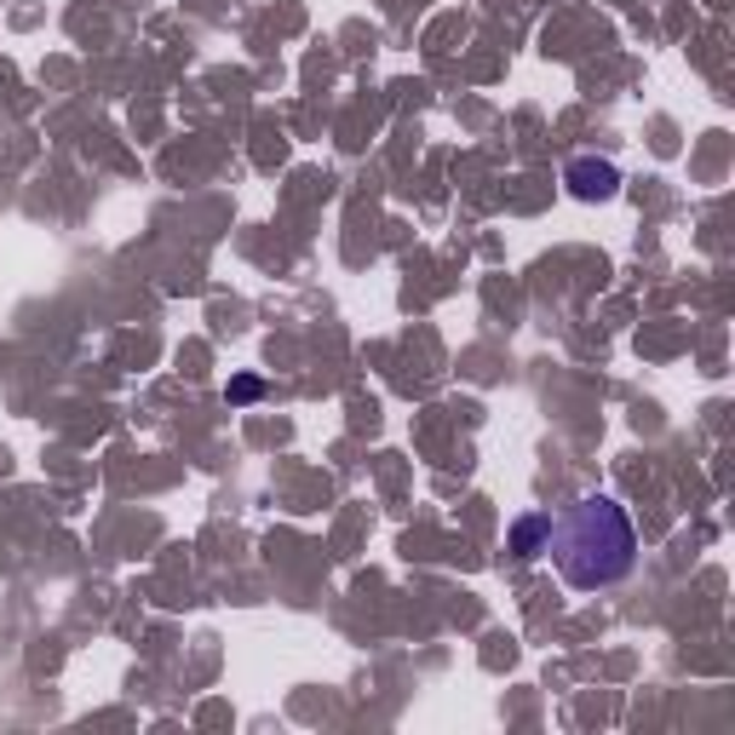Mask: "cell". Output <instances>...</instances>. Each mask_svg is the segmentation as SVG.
<instances>
[{"mask_svg": "<svg viewBox=\"0 0 735 735\" xmlns=\"http://www.w3.org/2000/svg\"><path fill=\"white\" fill-rule=\"evenodd\" d=\"M546 552H552L557 575H564V587L603 592V587H621L632 575V564H638V528H632L621 500L587 494L552 517Z\"/></svg>", "mask_w": 735, "mask_h": 735, "instance_id": "obj_1", "label": "cell"}, {"mask_svg": "<svg viewBox=\"0 0 735 735\" xmlns=\"http://www.w3.org/2000/svg\"><path fill=\"white\" fill-rule=\"evenodd\" d=\"M569 190H575L580 201H610V196L621 190V172H615L610 162H592V156H587V162L569 167Z\"/></svg>", "mask_w": 735, "mask_h": 735, "instance_id": "obj_2", "label": "cell"}, {"mask_svg": "<svg viewBox=\"0 0 735 735\" xmlns=\"http://www.w3.org/2000/svg\"><path fill=\"white\" fill-rule=\"evenodd\" d=\"M546 541H552V512H528V517L512 523V552L517 557H541Z\"/></svg>", "mask_w": 735, "mask_h": 735, "instance_id": "obj_3", "label": "cell"}, {"mask_svg": "<svg viewBox=\"0 0 735 735\" xmlns=\"http://www.w3.org/2000/svg\"><path fill=\"white\" fill-rule=\"evenodd\" d=\"M265 386H259V379H236V386H231V402H253V397H259Z\"/></svg>", "mask_w": 735, "mask_h": 735, "instance_id": "obj_4", "label": "cell"}]
</instances>
